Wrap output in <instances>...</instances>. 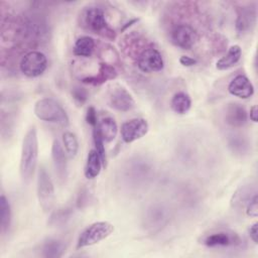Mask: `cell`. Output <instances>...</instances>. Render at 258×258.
<instances>
[{"mask_svg": "<svg viewBox=\"0 0 258 258\" xmlns=\"http://www.w3.org/2000/svg\"><path fill=\"white\" fill-rule=\"evenodd\" d=\"M49 29L43 16L36 13L23 15L16 23L15 35L28 44L40 43L47 39Z\"/></svg>", "mask_w": 258, "mask_h": 258, "instance_id": "6da1fadb", "label": "cell"}, {"mask_svg": "<svg viewBox=\"0 0 258 258\" xmlns=\"http://www.w3.org/2000/svg\"><path fill=\"white\" fill-rule=\"evenodd\" d=\"M38 139L35 126H31L22 140L19 171L24 182H29L37 165Z\"/></svg>", "mask_w": 258, "mask_h": 258, "instance_id": "7a4b0ae2", "label": "cell"}, {"mask_svg": "<svg viewBox=\"0 0 258 258\" xmlns=\"http://www.w3.org/2000/svg\"><path fill=\"white\" fill-rule=\"evenodd\" d=\"M35 116L42 121L54 123L61 127H67L70 123L69 116L62 106L51 98H42L34 105Z\"/></svg>", "mask_w": 258, "mask_h": 258, "instance_id": "3957f363", "label": "cell"}, {"mask_svg": "<svg viewBox=\"0 0 258 258\" xmlns=\"http://www.w3.org/2000/svg\"><path fill=\"white\" fill-rule=\"evenodd\" d=\"M114 232V226L106 221L95 222L89 225L79 236L77 241V248H85L88 246L95 245Z\"/></svg>", "mask_w": 258, "mask_h": 258, "instance_id": "277c9868", "label": "cell"}, {"mask_svg": "<svg viewBox=\"0 0 258 258\" xmlns=\"http://www.w3.org/2000/svg\"><path fill=\"white\" fill-rule=\"evenodd\" d=\"M83 25L94 33L107 38H115V32L107 23L105 12L100 7H89L83 13Z\"/></svg>", "mask_w": 258, "mask_h": 258, "instance_id": "5b68a950", "label": "cell"}, {"mask_svg": "<svg viewBox=\"0 0 258 258\" xmlns=\"http://www.w3.org/2000/svg\"><path fill=\"white\" fill-rule=\"evenodd\" d=\"M36 195L41 209L44 212H50L54 206L55 194L51 177L44 166H40L37 172Z\"/></svg>", "mask_w": 258, "mask_h": 258, "instance_id": "8992f818", "label": "cell"}, {"mask_svg": "<svg viewBox=\"0 0 258 258\" xmlns=\"http://www.w3.org/2000/svg\"><path fill=\"white\" fill-rule=\"evenodd\" d=\"M169 221L168 210L160 204L149 206L143 214V227L150 233L159 232Z\"/></svg>", "mask_w": 258, "mask_h": 258, "instance_id": "52a82bcc", "label": "cell"}, {"mask_svg": "<svg viewBox=\"0 0 258 258\" xmlns=\"http://www.w3.org/2000/svg\"><path fill=\"white\" fill-rule=\"evenodd\" d=\"M21 73L28 78L41 76L47 68V58L44 53L38 50L26 52L19 63Z\"/></svg>", "mask_w": 258, "mask_h": 258, "instance_id": "ba28073f", "label": "cell"}, {"mask_svg": "<svg viewBox=\"0 0 258 258\" xmlns=\"http://www.w3.org/2000/svg\"><path fill=\"white\" fill-rule=\"evenodd\" d=\"M200 243L211 248L215 247H237L241 245L242 240L240 236L229 230H219L204 235Z\"/></svg>", "mask_w": 258, "mask_h": 258, "instance_id": "9c48e42d", "label": "cell"}, {"mask_svg": "<svg viewBox=\"0 0 258 258\" xmlns=\"http://www.w3.org/2000/svg\"><path fill=\"white\" fill-rule=\"evenodd\" d=\"M161 53L154 47L144 48L137 56V67L143 73H155L163 69Z\"/></svg>", "mask_w": 258, "mask_h": 258, "instance_id": "30bf717a", "label": "cell"}, {"mask_svg": "<svg viewBox=\"0 0 258 258\" xmlns=\"http://www.w3.org/2000/svg\"><path fill=\"white\" fill-rule=\"evenodd\" d=\"M148 122L143 118H134L122 124L120 129L121 138L125 143H132L147 134Z\"/></svg>", "mask_w": 258, "mask_h": 258, "instance_id": "8fae6325", "label": "cell"}, {"mask_svg": "<svg viewBox=\"0 0 258 258\" xmlns=\"http://www.w3.org/2000/svg\"><path fill=\"white\" fill-rule=\"evenodd\" d=\"M172 43L182 49L191 48L198 40V33L189 24H177L170 32Z\"/></svg>", "mask_w": 258, "mask_h": 258, "instance_id": "7c38bea8", "label": "cell"}, {"mask_svg": "<svg viewBox=\"0 0 258 258\" xmlns=\"http://www.w3.org/2000/svg\"><path fill=\"white\" fill-rule=\"evenodd\" d=\"M109 106L119 112H128L135 107V100L124 87L116 86L110 92Z\"/></svg>", "mask_w": 258, "mask_h": 258, "instance_id": "4fadbf2b", "label": "cell"}, {"mask_svg": "<svg viewBox=\"0 0 258 258\" xmlns=\"http://www.w3.org/2000/svg\"><path fill=\"white\" fill-rule=\"evenodd\" d=\"M51 158L55 175L60 182H63L68 174L67 153L57 139H54L51 145Z\"/></svg>", "mask_w": 258, "mask_h": 258, "instance_id": "5bb4252c", "label": "cell"}, {"mask_svg": "<svg viewBox=\"0 0 258 258\" xmlns=\"http://www.w3.org/2000/svg\"><path fill=\"white\" fill-rule=\"evenodd\" d=\"M228 91L231 95L240 99H249L254 94V87L245 75H237L230 81Z\"/></svg>", "mask_w": 258, "mask_h": 258, "instance_id": "9a60e30c", "label": "cell"}, {"mask_svg": "<svg viewBox=\"0 0 258 258\" xmlns=\"http://www.w3.org/2000/svg\"><path fill=\"white\" fill-rule=\"evenodd\" d=\"M225 122L234 128L243 127L248 120V114L246 109L239 103H230L227 105L225 114Z\"/></svg>", "mask_w": 258, "mask_h": 258, "instance_id": "2e32d148", "label": "cell"}, {"mask_svg": "<svg viewBox=\"0 0 258 258\" xmlns=\"http://www.w3.org/2000/svg\"><path fill=\"white\" fill-rule=\"evenodd\" d=\"M256 9L252 7H241L238 9L236 19V30L239 33H245L255 24Z\"/></svg>", "mask_w": 258, "mask_h": 258, "instance_id": "e0dca14e", "label": "cell"}, {"mask_svg": "<svg viewBox=\"0 0 258 258\" xmlns=\"http://www.w3.org/2000/svg\"><path fill=\"white\" fill-rule=\"evenodd\" d=\"M117 77V72L113 66L110 63H101L99 68V72L95 76L87 77L82 80L85 84H91V85H101L105 83L108 80H113Z\"/></svg>", "mask_w": 258, "mask_h": 258, "instance_id": "ac0fdd59", "label": "cell"}, {"mask_svg": "<svg viewBox=\"0 0 258 258\" xmlns=\"http://www.w3.org/2000/svg\"><path fill=\"white\" fill-rule=\"evenodd\" d=\"M257 194L255 189V185H251L250 183L241 185L233 195L231 200V205L233 208L236 209H242L246 207V205L249 203V201L252 199V197Z\"/></svg>", "mask_w": 258, "mask_h": 258, "instance_id": "d6986e66", "label": "cell"}, {"mask_svg": "<svg viewBox=\"0 0 258 258\" xmlns=\"http://www.w3.org/2000/svg\"><path fill=\"white\" fill-rule=\"evenodd\" d=\"M242 56V49L238 44H234L229 47L227 53L223 55L216 62V68L220 71H225L233 68L238 63Z\"/></svg>", "mask_w": 258, "mask_h": 258, "instance_id": "ffe728a7", "label": "cell"}, {"mask_svg": "<svg viewBox=\"0 0 258 258\" xmlns=\"http://www.w3.org/2000/svg\"><path fill=\"white\" fill-rule=\"evenodd\" d=\"M102 167H103V163L100 155L98 154L95 148L91 149L88 153L87 161L85 164V170H84L85 176L88 179L96 178L100 174Z\"/></svg>", "mask_w": 258, "mask_h": 258, "instance_id": "44dd1931", "label": "cell"}, {"mask_svg": "<svg viewBox=\"0 0 258 258\" xmlns=\"http://www.w3.org/2000/svg\"><path fill=\"white\" fill-rule=\"evenodd\" d=\"M104 142H111L118 133V126L112 117H104L96 126Z\"/></svg>", "mask_w": 258, "mask_h": 258, "instance_id": "7402d4cb", "label": "cell"}, {"mask_svg": "<svg viewBox=\"0 0 258 258\" xmlns=\"http://www.w3.org/2000/svg\"><path fill=\"white\" fill-rule=\"evenodd\" d=\"M40 250H41V255L43 257L58 258L63 255L66 246L62 241L51 238V239H47L41 244Z\"/></svg>", "mask_w": 258, "mask_h": 258, "instance_id": "603a6c76", "label": "cell"}, {"mask_svg": "<svg viewBox=\"0 0 258 258\" xmlns=\"http://www.w3.org/2000/svg\"><path fill=\"white\" fill-rule=\"evenodd\" d=\"M96 42L95 39L91 36L84 35L79 37L73 47V52L77 56L81 57H89L93 54L95 50Z\"/></svg>", "mask_w": 258, "mask_h": 258, "instance_id": "cb8c5ba5", "label": "cell"}, {"mask_svg": "<svg viewBox=\"0 0 258 258\" xmlns=\"http://www.w3.org/2000/svg\"><path fill=\"white\" fill-rule=\"evenodd\" d=\"M170 107L176 114L183 115L187 113L191 107V100L188 94L185 92L175 93L170 101Z\"/></svg>", "mask_w": 258, "mask_h": 258, "instance_id": "d4e9b609", "label": "cell"}, {"mask_svg": "<svg viewBox=\"0 0 258 258\" xmlns=\"http://www.w3.org/2000/svg\"><path fill=\"white\" fill-rule=\"evenodd\" d=\"M11 225V208L4 195L0 197V226L1 233L6 234Z\"/></svg>", "mask_w": 258, "mask_h": 258, "instance_id": "484cf974", "label": "cell"}, {"mask_svg": "<svg viewBox=\"0 0 258 258\" xmlns=\"http://www.w3.org/2000/svg\"><path fill=\"white\" fill-rule=\"evenodd\" d=\"M62 143L69 157L74 158L79 151V141L77 136L73 132L66 131L62 134Z\"/></svg>", "mask_w": 258, "mask_h": 258, "instance_id": "4316f807", "label": "cell"}, {"mask_svg": "<svg viewBox=\"0 0 258 258\" xmlns=\"http://www.w3.org/2000/svg\"><path fill=\"white\" fill-rule=\"evenodd\" d=\"M93 141L95 145V149L98 152V154L101 157L103 167H106L107 165V156H106V150H105V145H104V140L102 139L97 127L93 128Z\"/></svg>", "mask_w": 258, "mask_h": 258, "instance_id": "83f0119b", "label": "cell"}, {"mask_svg": "<svg viewBox=\"0 0 258 258\" xmlns=\"http://www.w3.org/2000/svg\"><path fill=\"white\" fill-rule=\"evenodd\" d=\"M70 213L68 209H59L57 212H55L51 217H50V224L53 225H60L63 224L68 219H69Z\"/></svg>", "mask_w": 258, "mask_h": 258, "instance_id": "f1b7e54d", "label": "cell"}, {"mask_svg": "<svg viewBox=\"0 0 258 258\" xmlns=\"http://www.w3.org/2000/svg\"><path fill=\"white\" fill-rule=\"evenodd\" d=\"M246 215L250 218H256L258 216V196L255 194L249 203L246 205Z\"/></svg>", "mask_w": 258, "mask_h": 258, "instance_id": "f546056e", "label": "cell"}, {"mask_svg": "<svg viewBox=\"0 0 258 258\" xmlns=\"http://www.w3.org/2000/svg\"><path fill=\"white\" fill-rule=\"evenodd\" d=\"M72 96L74 98V100L78 103V104H81L83 105L87 99H88V93L87 91L84 89V88H81V87H74L73 90H72Z\"/></svg>", "mask_w": 258, "mask_h": 258, "instance_id": "4dcf8cb0", "label": "cell"}, {"mask_svg": "<svg viewBox=\"0 0 258 258\" xmlns=\"http://www.w3.org/2000/svg\"><path fill=\"white\" fill-rule=\"evenodd\" d=\"M86 121L87 123L92 126L93 128L98 125V116H97V111L93 106H90L87 110L86 113Z\"/></svg>", "mask_w": 258, "mask_h": 258, "instance_id": "1f68e13d", "label": "cell"}, {"mask_svg": "<svg viewBox=\"0 0 258 258\" xmlns=\"http://www.w3.org/2000/svg\"><path fill=\"white\" fill-rule=\"evenodd\" d=\"M179 62H180V64H182L183 67H192V66H195L198 61H197L196 58L190 57V56H188V55H181V56L179 57Z\"/></svg>", "mask_w": 258, "mask_h": 258, "instance_id": "d6a6232c", "label": "cell"}, {"mask_svg": "<svg viewBox=\"0 0 258 258\" xmlns=\"http://www.w3.org/2000/svg\"><path fill=\"white\" fill-rule=\"evenodd\" d=\"M249 236L251 240L257 244L258 243V223L255 222L250 228H249Z\"/></svg>", "mask_w": 258, "mask_h": 258, "instance_id": "836d02e7", "label": "cell"}, {"mask_svg": "<svg viewBox=\"0 0 258 258\" xmlns=\"http://www.w3.org/2000/svg\"><path fill=\"white\" fill-rule=\"evenodd\" d=\"M249 117H250V120L254 123L257 122V118H258V108L256 105H253L251 108H250V112H249Z\"/></svg>", "mask_w": 258, "mask_h": 258, "instance_id": "e575fe53", "label": "cell"}]
</instances>
